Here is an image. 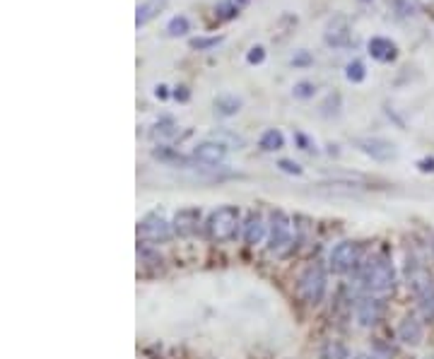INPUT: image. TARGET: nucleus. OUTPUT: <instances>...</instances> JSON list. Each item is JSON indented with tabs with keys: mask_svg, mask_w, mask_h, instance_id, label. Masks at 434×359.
I'll use <instances>...</instances> for the list:
<instances>
[{
	"mask_svg": "<svg viewBox=\"0 0 434 359\" xmlns=\"http://www.w3.org/2000/svg\"><path fill=\"white\" fill-rule=\"evenodd\" d=\"M360 282L367 294H386L395 287V270L384 256H374L360 270Z\"/></svg>",
	"mask_w": 434,
	"mask_h": 359,
	"instance_id": "1",
	"label": "nucleus"
},
{
	"mask_svg": "<svg viewBox=\"0 0 434 359\" xmlns=\"http://www.w3.org/2000/svg\"><path fill=\"white\" fill-rule=\"evenodd\" d=\"M408 287L413 289L418 306L427 321H434V280L430 270L418 261H408Z\"/></svg>",
	"mask_w": 434,
	"mask_h": 359,
	"instance_id": "2",
	"label": "nucleus"
},
{
	"mask_svg": "<svg viewBox=\"0 0 434 359\" xmlns=\"http://www.w3.org/2000/svg\"><path fill=\"white\" fill-rule=\"evenodd\" d=\"M206 229H208V236L217 244L232 241L239 229V207H234V205L217 207L213 215L208 217Z\"/></svg>",
	"mask_w": 434,
	"mask_h": 359,
	"instance_id": "3",
	"label": "nucleus"
},
{
	"mask_svg": "<svg viewBox=\"0 0 434 359\" xmlns=\"http://www.w3.org/2000/svg\"><path fill=\"white\" fill-rule=\"evenodd\" d=\"M292 244V222L283 210H276L271 215V224H268V251L271 254H285Z\"/></svg>",
	"mask_w": 434,
	"mask_h": 359,
	"instance_id": "4",
	"label": "nucleus"
},
{
	"mask_svg": "<svg viewBox=\"0 0 434 359\" xmlns=\"http://www.w3.org/2000/svg\"><path fill=\"white\" fill-rule=\"evenodd\" d=\"M360 261H362V246L357 241H340L328 254V266L338 275L350 273L353 268L360 266Z\"/></svg>",
	"mask_w": 434,
	"mask_h": 359,
	"instance_id": "5",
	"label": "nucleus"
},
{
	"mask_svg": "<svg viewBox=\"0 0 434 359\" xmlns=\"http://www.w3.org/2000/svg\"><path fill=\"white\" fill-rule=\"evenodd\" d=\"M299 294L306 304H318L326 294V273L321 266H309L299 277Z\"/></svg>",
	"mask_w": 434,
	"mask_h": 359,
	"instance_id": "6",
	"label": "nucleus"
},
{
	"mask_svg": "<svg viewBox=\"0 0 434 359\" xmlns=\"http://www.w3.org/2000/svg\"><path fill=\"white\" fill-rule=\"evenodd\" d=\"M138 236L143 239V241H150V244L167 241V239L171 236V224L164 219V215H159V212H150V215H145L143 219H140Z\"/></svg>",
	"mask_w": 434,
	"mask_h": 359,
	"instance_id": "7",
	"label": "nucleus"
},
{
	"mask_svg": "<svg viewBox=\"0 0 434 359\" xmlns=\"http://www.w3.org/2000/svg\"><path fill=\"white\" fill-rule=\"evenodd\" d=\"M355 147L360 150L362 155L372 157V160H376V162H391V160L398 157L395 145L384 140V137H357Z\"/></svg>",
	"mask_w": 434,
	"mask_h": 359,
	"instance_id": "8",
	"label": "nucleus"
},
{
	"mask_svg": "<svg viewBox=\"0 0 434 359\" xmlns=\"http://www.w3.org/2000/svg\"><path fill=\"white\" fill-rule=\"evenodd\" d=\"M193 160L203 167H220L227 160V145L220 140H206L193 147Z\"/></svg>",
	"mask_w": 434,
	"mask_h": 359,
	"instance_id": "9",
	"label": "nucleus"
},
{
	"mask_svg": "<svg viewBox=\"0 0 434 359\" xmlns=\"http://www.w3.org/2000/svg\"><path fill=\"white\" fill-rule=\"evenodd\" d=\"M323 41L333 48H345L350 46V24L343 15H335L333 20L326 24Z\"/></svg>",
	"mask_w": 434,
	"mask_h": 359,
	"instance_id": "10",
	"label": "nucleus"
},
{
	"mask_svg": "<svg viewBox=\"0 0 434 359\" xmlns=\"http://www.w3.org/2000/svg\"><path fill=\"white\" fill-rule=\"evenodd\" d=\"M357 323L365 326V328H369V326H376L381 321V316H384V301L376 299V297H365L357 304Z\"/></svg>",
	"mask_w": 434,
	"mask_h": 359,
	"instance_id": "11",
	"label": "nucleus"
},
{
	"mask_svg": "<svg viewBox=\"0 0 434 359\" xmlns=\"http://www.w3.org/2000/svg\"><path fill=\"white\" fill-rule=\"evenodd\" d=\"M198 224H201V210L198 207H183V210H178L174 215V231L178 236H191L198 231Z\"/></svg>",
	"mask_w": 434,
	"mask_h": 359,
	"instance_id": "12",
	"label": "nucleus"
},
{
	"mask_svg": "<svg viewBox=\"0 0 434 359\" xmlns=\"http://www.w3.org/2000/svg\"><path fill=\"white\" fill-rule=\"evenodd\" d=\"M268 239V224L261 212H251L244 224V241L248 246H258Z\"/></svg>",
	"mask_w": 434,
	"mask_h": 359,
	"instance_id": "13",
	"label": "nucleus"
},
{
	"mask_svg": "<svg viewBox=\"0 0 434 359\" xmlns=\"http://www.w3.org/2000/svg\"><path fill=\"white\" fill-rule=\"evenodd\" d=\"M367 51L374 61L391 63L395 61V56H398V46H395L391 39H386V36H372L367 43Z\"/></svg>",
	"mask_w": 434,
	"mask_h": 359,
	"instance_id": "14",
	"label": "nucleus"
},
{
	"mask_svg": "<svg viewBox=\"0 0 434 359\" xmlns=\"http://www.w3.org/2000/svg\"><path fill=\"white\" fill-rule=\"evenodd\" d=\"M425 338V328L423 323H420L415 316H405L403 321H400L398 326V340L403 345H410V348H418L420 343H423Z\"/></svg>",
	"mask_w": 434,
	"mask_h": 359,
	"instance_id": "15",
	"label": "nucleus"
},
{
	"mask_svg": "<svg viewBox=\"0 0 434 359\" xmlns=\"http://www.w3.org/2000/svg\"><path fill=\"white\" fill-rule=\"evenodd\" d=\"M150 135H152V140H159V142L174 140V137L178 135V125L174 123V118L164 116L155 123V128L150 130Z\"/></svg>",
	"mask_w": 434,
	"mask_h": 359,
	"instance_id": "16",
	"label": "nucleus"
},
{
	"mask_svg": "<svg viewBox=\"0 0 434 359\" xmlns=\"http://www.w3.org/2000/svg\"><path fill=\"white\" fill-rule=\"evenodd\" d=\"M164 3L167 0H148V3H143V5H138V10H136V27H145L152 17H157V12L164 8Z\"/></svg>",
	"mask_w": 434,
	"mask_h": 359,
	"instance_id": "17",
	"label": "nucleus"
},
{
	"mask_svg": "<svg viewBox=\"0 0 434 359\" xmlns=\"http://www.w3.org/2000/svg\"><path fill=\"white\" fill-rule=\"evenodd\" d=\"M258 147L263 150V152H278V150L285 147V137H283V133H280V130L271 128V130H266V133L261 135Z\"/></svg>",
	"mask_w": 434,
	"mask_h": 359,
	"instance_id": "18",
	"label": "nucleus"
},
{
	"mask_svg": "<svg viewBox=\"0 0 434 359\" xmlns=\"http://www.w3.org/2000/svg\"><path fill=\"white\" fill-rule=\"evenodd\" d=\"M241 109V99L232 97V94H222V97L215 99V111L220 113V116H234V113H239Z\"/></svg>",
	"mask_w": 434,
	"mask_h": 359,
	"instance_id": "19",
	"label": "nucleus"
},
{
	"mask_svg": "<svg viewBox=\"0 0 434 359\" xmlns=\"http://www.w3.org/2000/svg\"><path fill=\"white\" fill-rule=\"evenodd\" d=\"M323 359H350V350L345 343H340V340H328V343L323 345Z\"/></svg>",
	"mask_w": 434,
	"mask_h": 359,
	"instance_id": "20",
	"label": "nucleus"
},
{
	"mask_svg": "<svg viewBox=\"0 0 434 359\" xmlns=\"http://www.w3.org/2000/svg\"><path fill=\"white\" fill-rule=\"evenodd\" d=\"M345 78H348V83H353V85L365 83V78H367L365 63H362V61H353V63H348V68H345Z\"/></svg>",
	"mask_w": 434,
	"mask_h": 359,
	"instance_id": "21",
	"label": "nucleus"
},
{
	"mask_svg": "<svg viewBox=\"0 0 434 359\" xmlns=\"http://www.w3.org/2000/svg\"><path fill=\"white\" fill-rule=\"evenodd\" d=\"M188 29H191V22H188V17H186V15H176V17H171L169 24H167V34H169V36H183Z\"/></svg>",
	"mask_w": 434,
	"mask_h": 359,
	"instance_id": "22",
	"label": "nucleus"
},
{
	"mask_svg": "<svg viewBox=\"0 0 434 359\" xmlns=\"http://www.w3.org/2000/svg\"><path fill=\"white\" fill-rule=\"evenodd\" d=\"M239 10L241 8L237 3H232V0H220V3H217V8H215L220 20H234V17L239 15Z\"/></svg>",
	"mask_w": 434,
	"mask_h": 359,
	"instance_id": "23",
	"label": "nucleus"
},
{
	"mask_svg": "<svg viewBox=\"0 0 434 359\" xmlns=\"http://www.w3.org/2000/svg\"><path fill=\"white\" fill-rule=\"evenodd\" d=\"M225 36H198V39H191V48L196 51H208V48H215L217 43H222Z\"/></svg>",
	"mask_w": 434,
	"mask_h": 359,
	"instance_id": "24",
	"label": "nucleus"
},
{
	"mask_svg": "<svg viewBox=\"0 0 434 359\" xmlns=\"http://www.w3.org/2000/svg\"><path fill=\"white\" fill-rule=\"evenodd\" d=\"M292 94H295L297 99H311L316 94V85L309 83V80H302V83L292 87Z\"/></svg>",
	"mask_w": 434,
	"mask_h": 359,
	"instance_id": "25",
	"label": "nucleus"
},
{
	"mask_svg": "<svg viewBox=\"0 0 434 359\" xmlns=\"http://www.w3.org/2000/svg\"><path fill=\"white\" fill-rule=\"evenodd\" d=\"M393 8L400 17H413L415 10H418V5H415L413 0H393Z\"/></svg>",
	"mask_w": 434,
	"mask_h": 359,
	"instance_id": "26",
	"label": "nucleus"
},
{
	"mask_svg": "<svg viewBox=\"0 0 434 359\" xmlns=\"http://www.w3.org/2000/svg\"><path fill=\"white\" fill-rule=\"evenodd\" d=\"M246 61L251 63V66H261V63L266 61V48L263 46H253L251 51L246 53Z\"/></svg>",
	"mask_w": 434,
	"mask_h": 359,
	"instance_id": "27",
	"label": "nucleus"
},
{
	"mask_svg": "<svg viewBox=\"0 0 434 359\" xmlns=\"http://www.w3.org/2000/svg\"><path fill=\"white\" fill-rule=\"evenodd\" d=\"M295 142L299 145V150H304V152H316L314 140H309L304 133H295Z\"/></svg>",
	"mask_w": 434,
	"mask_h": 359,
	"instance_id": "28",
	"label": "nucleus"
},
{
	"mask_svg": "<svg viewBox=\"0 0 434 359\" xmlns=\"http://www.w3.org/2000/svg\"><path fill=\"white\" fill-rule=\"evenodd\" d=\"M311 63H314V58H311L309 51H297L295 56H292V66H295V68L311 66Z\"/></svg>",
	"mask_w": 434,
	"mask_h": 359,
	"instance_id": "29",
	"label": "nucleus"
},
{
	"mask_svg": "<svg viewBox=\"0 0 434 359\" xmlns=\"http://www.w3.org/2000/svg\"><path fill=\"white\" fill-rule=\"evenodd\" d=\"M278 167L283 169L285 174H295V176L302 174V167H299L297 162H292V160H280V162H278Z\"/></svg>",
	"mask_w": 434,
	"mask_h": 359,
	"instance_id": "30",
	"label": "nucleus"
},
{
	"mask_svg": "<svg viewBox=\"0 0 434 359\" xmlns=\"http://www.w3.org/2000/svg\"><path fill=\"white\" fill-rule=\"evenodd\" d=\"M188 97L191 94H188L186 87H176L174 90V99H178V102H188Z\"/></svg>",
	"mask_w": 434,
	"mask_h": 359,
	"instance_id": "31",
	"label": "nucleus"
},
{
	"mask_svg": "<svg viewBox=\"0 0 434 359\" xmlns=\"http://www.w3.org/2000/svg\"><path fill=\"white\" fill-rule=\"evenodd\" d=\"M418 167H420V172H434V160H420Z\"/></svg>",
	"mask_w": 434,
	"mask_h": 359,
	"instance_id": "32",
	"label": "nucleus"
},
{
	"mask_svg": "<svg viewBox=\"0 0 434 359\" xmlns=\"http://www.w3.org/2000/svg\"><path fill=\"white\" fill-rule=\"evenodd\" d=\"M155 97H157V99H167V97H169L167 87H164V85H159L157 90H155Z\"/></svg>",
	"mask_w": 434,
	"mask_h": 359,
	"instance_id": "33",
	"label": "nucleus"
},
{
	"mask_svg": "<svg viewBox=\"0 0 434 359\" xmlns=\"http://www.w3.org/2000/svg\"><path fill=\"white\" fill-rule=\"evenodd\" d=\"M232 3H237L239 8H244V5H246V0H232Z\"/></svg>",
	"mask_w": 434,
	"mask_h": 359,
	"instance_id": "34",
	"label": "nucleus"
},
{
	"mask_svg": "<svg viewBox=\"0 0 434 359\" xmlns=\"http://www.w3.org/2000/svg\"><path fill=\"white\" fill-rule=\"evenodd\" d=\"M365 3H367V0H365Z\"/></svg>",
	"mask_w": 434,
	"mask_h": 359,
	"instance_id": "35",
	"label": "nucleus"
}]
</instances>
